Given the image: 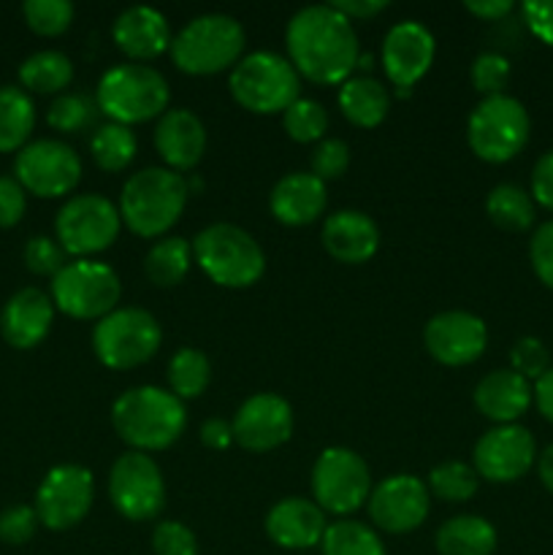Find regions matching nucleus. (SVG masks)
I'll list each match as a JSON object with an SVG mask.
<instances>
[{"label":"nucleus","mask_w":553,"mask_h":555,"mask_svg":"<svg viewBox=\"0 0 553 555\" xmlns=\"http://www.w3.org/2000/svg\"><path fill=\"white\" fill-rule=\"evenodd\" d=\"M285 47L296 74L314 85H345L361 57L356 27L329 3L298 9L285 27Z\"/></svg>","instance_id":"1"},{"label":"nucleus","mask_w":553,"mask_h":555,"mask_svg":"<svg viewBox=\"0 0 553 555\" xmlns=\"http://www.w3.org/2000/svg\"><path fill=\"white\" fill-rule=\"evenodd\" d=\"M112 426L125 444L139 453L168 450L188 426L184 401L168 388L139 385L119 396L112 404Z\"/></svg>","instance_id":"2"},{"label":"nucleus","mask_w":553,"mask_h":555,"mask_svg":"<svg viewBox=\"0 0 553 555\" xmlns=\"http://www.w3.org/2000/svg\"><path fill=\"white\" fill-rule=\"evenodd\" d=\"M190 184L182 173L166 166H150L130 173L119 193V217L125 228L141 238H160L182 217Z\"/></svg>","instance_id":"3"},{"label":"nucleus","mask_w":553,"mask_h":555,"mask_svg":"<svg viewBox=\"0 0 553 555\" xmlns=\"http://www.w3.org/2000/svg\"><path fill=\"white\" fill-rule=\"evenodd\" d=\"M171 90L166 76L146 63L112 65L98 79L95 103L112 122L139 125L168 112Z\"/></svg>","instance_id":"4"},{"label":"nucleus","mask_w":553,"mask_h":555,"mask_svg":"<svg viewBox=\"0 0 553 555\" xmlns=\"http://www.w3.org/2000/svg\"><path fill=\"white\" fill-rule=\"evenodd\" d=\"M244 27L231 14H201L171 38V60L182 74L211 76L242 60Z\"/></svg>","instance_id":"5"},{"label":"nucleus","mask_w":553,"mask_h":555,"mask_svg":"<svg viewBox=\"0 0 553 555\" xmlns=\"http://www.w3.org/2000/svg\"><path fill=\"white\" fill-rule=\"evenodd\" d=\"M193 260L215 285L231 291L253 287L266 271V255L260 244L233 222L206 225L193 238Z\"/></svg>","instance_id":"6"},{"label":"nucleus","mask_w":553,"mask_h":555,"mask_svg":"<svg viewBox=\"0 0 553 555\" xmlns=\"http://www.w3.org/2000/svg\"><path fill=\"white\" fill-rule=\"evenodd\" d=\"M233 101L253 114H282L301 98V79L291 60L276 52H253L239 60L228 79Z\"/></svg>","instance_id":"7"},{"label":"nucleus","mask_w":553,"mask_h":555,"mask_svg":"<svg viewBox=\"0 0 553 555\" xmlns=\"http://www.w3.org/2000/svg\"><path fill=\"white\" fill-rule=\"evenodd\" d=\"M160 345V323L139 307H117L92 328V352L112 372H128L152 361Z\"/></svg>","instance_id":"8"},{"label":"nucleus","mask_w":553,"mask_h":555,"mask_svg":"<svg viewBox=\"0 0 553 555\" xmlns=\"http://www.w3.org/2000/svg\"><path fill=\"white\" fill-rule=\"evenodd\" d=\"M531 119L524 103L513 95L483 98L466 119V144L480 160L507 163L529 141Z\"/></svg>","instance_id":"9"},{"label":"nucleus","mask_w":553,"mask_h":555,"mask_svg":"<svg viewBox=\"0 0 553 555\" xmlns=\"http://www.w3.org/2000/svg\"><path fill=\"white\" fill-rule=\"evenodd\" d=\"M123 282L101 260H68L52 280L54 309L74 320H101L117 309Z\"/></svg>","instance_id":"10"},{"label":"nucleus","mask_w":553,"mask_h":555,"mask_svg":"<svg viewBox=\"0 0 553 555\" xmlns=\"http://www.w3.org/2000/svg\"><path fill=\"white\" fill-rule=\"evenodd\" d=\"M312 502L325 515L347 518L369 502L372 475L356 450L325 448L312 466Z\"/></svg>","instance_id":"11"},{"label":"nucleus","mask_w":553,"mask_h":555,"mask_svg":"<svg viewBox=\"0 0 553 555\" xmlns=\"http://www.w3.org/2000/svg\"><path fill=\"white\" fill-rule=\"evenodd\" d=\"M123 228L119 209L98 193L70 195L54 217V233L65 255L85 260L112 247Z\"/></svg>","instance_id":"12"},{"label":"nucleus","mask_w":553,"mask_h":555,"mask_svg":"<svg viewBox=\"0 0 553 555\" xmlns=\"http://www.w3.org/2000/svg\"><path fill=\"white\" fill-rule=\"evenodd\" d=\"M108 499L125 520H155L166 507V480L150 453L128 450L108 472Z\"/></svg>","instance_id":"13"},{"label":"nucleus","mask_w":553,"mask_h":555,"mask_svg":"<svg viewBox=\"0 0 553 555\" xmlns=\"http://www.w3.org/2000/svg\"><path fill=\"white\" fill-rule=\"evenodd\" d=\"M14 179L25 193L38 198H60L74 193L81 182V157L70 144L60 139L30 141L16 152Z\"/></svg>","instance_id":"14"},{"label":"nucleus","mask_w":553,"mask_h":555,"mask_svg":"<svg viewBox=\"0 0 553 555\" xmlns=\"http://www.w3.org/2000/svg\"><path fill=\"white\" fill-rule=\"evenodd\" d=\"M95 477L87 466L60 464L47 472L36 491V513L49 531H68L90 515Z\"/></svg>","instance_id":"15"},{"label":"nucleus","mask_w":553,"mask_h":555,"mask_svg":"<svg viewBox=\"0 0 553 555\" xmlns=\"http://www.w3.org/2000/svg\"><path fill=\"white\" fill-rule=\"evenodd\" d=\"M369 518L385 534H410L421 529L432 509L428 486L415 475H394L369 493Z\"/></svg>","instance_id":"16"},{"label":"nucleus","mask_w":553,"mask_h":555,"mask_svg":"<svg viewBox=\"0 0 553 555\" xmlns=\"http://www.w3.org/2000/svg\"><path fill=\"white\" fill-rule=\"evenodd\" d=\"M537 464V444L529 428L510 423V426H493L491 431L477 439L472 450V466L477 477L488 482H515L526 477V472Z\"/></svg>","instance_id":"17"},{"label":"nucleus","mask_w":553,"mask_h":555,"mask_svg":"<svg viewBox=\"0 0 553 555\" xmlns=\"http://www.w3.org/2000/svg\"><path fill=\"white\" fill-rule=\"evenodd\" d=\"M423 347L442 366H470L486 352L488 328L477 314L464 312V309H448V312L434 314L426 323Z\"/></svg>","instance_id":"18"},{"label":"nucleus","mask_w":553,"mask_h":555,"mask_svg":"<svg viewBox=\"0 0 553 555\" xmlns=\"http://www.w3.org/2000/svg\"><path fill=\"white\" fill-rule=\"evenodd\" d=\"M233 442L247 453H271L293 437V406L276 393H255L233 415Z\"/></svg>","instance_id":"19"},{"label":"nucleus","mask_w":553,"mask_h":555,"mask_svg":"<svg viewBox=\"0 0 553 555\" xmlns=\"http://www.w3.org/2000/svg\"><path fill=\"white\" fill-rule=\"evenodd\" d=\"M437 52L432 30L415 20L396 22L383 38V68L399 95H410L412 87L428 74Z\"/></svg>","instance_id":"20"},{"label":"nucleus","mask_w":553,"mask_h":555,"mask_svg":"<svg viewBox=\"0 0 553 555\" xmlns=\"http://www.w3.org/2000/svg\"><path fill=\"white\" fill-rule=\"evenodd\" d=\"M114 43L130 63H146L171 49V27L163 11L152 5H130L112 25Z\"/></svg>","instance_id":"21"},{"label":"nucleus","mask_w":553,"mask_h":555,"mask_svg":"<svg viewBox=\"0 0 553 555\" xmlns=\"http://www.w3.org/2000/svg\"><path fill=\"white\" fill-rule=\"evenodd\" d=\"M54 323V301L38 287H22L0 312V334L14 350H33L47 339Z\"/></svg>","instance_id":"22"},{"label":"nucleus","mask_w":553,"mask_h":555,"mask_svg":"<svg viewBox=\"0 0 553 555\" xmlns=\"http://www.w3.org/2000/svg\"><path fill=\"white\" fill-rule=\"evenodd\" d=\"M325 513L312 499L287 496L266 515V537L285 551H309L323 542Z\"/></svg>","instance_id":"23"},{"label":"nucleus","mask_w":553,"mask_h":555,"mask_svg":"<svg viewBox=\"0 0 553 555\" xmlns=\"http://www.w3.org/2000/svg\"><path fill=\"white\" fill-rule=\"evenodd\" d=\"M155 150L166 168L190 171L206 152V128L190 108H168L155 128Z\"/></svg>","instance_id":"24"},{"label":"nucleus","mask_w":553,"mask_h":555,"mask_svg":"<svg viewBox=\"0 0 553 555\" xmlns=\"http://www.w3.org/2000/svg\"><path fill=\"white\" fill-rule=\"evenodd\" d=\"M329 204V190L309 171H291L269 193V211L276 222L291 228L312 225Z\"/></svg>","instance_id":"25"},{"label":"nucleus","mask_w":553,"mask_h":555,"mask_svg":"<svg viewBox=\"0 0 553 555\" xmlns=\"http://www.w3.org/2000/svg\"><path fill=\"white\" fill-rule=\"evenodd\" d=\"M323 247L334 260L347 266L366 263L380 249V228L366 211L339 209L323 222Z\"/></svg>","instance_id":"26"},{"label":"nucleus","mask_w":553,"mask_h":555,"mask_svg":"<svg viewBox=\"0 0 553 555\" xmlns=\"http://www.w3.org/2000/svg\"><path fill=\"white\" fill-rule=\"evenodd\" d=\"M472 401L483 417L497 426H510L529 412L535 401V385L515 374L513 369H493L477 383Z\"/></svg>","instance_id":"27"},{"label":"nucleus","mask_w":553,"mask_h":555,"mask_svg":"<svg viewBox=\"0 0 553 555\" xmlns=\"http://www.w3.org/2000/svg\"><path fill=\"white\" fill-rule=\"evenodd\" d=\"M342 114L356 128H377L390 112V92L374 76H350L336 95Z\"/></svg>","instance_id":"28"},{"label":"nucleus","mask_w":553,"mask_h":555,"mask_svg":"<svg viewBox=\"0 0 553 555\" xmlns=\"http://www.w3.org/2000/svg\"><path fill=\"white\" fill-rule=\"evenodd\" d=\"M497 542V529L480 515H455L434 537L439 555H493Z\"/></svg>","instance_id":"29"},{"label":"nucleus","mask_w":553,"mask_h":555,"mask_svg":"<svg viewBox=\"0 0 553 555\" xmlns=\"http://www.w3.org/2000/svg\"><path fill=\"white\" fill-rule=\"evenodd\" d=\"M36 128V106L22 87H0V152H20Z\"/></svg>","instance_id":"30"},{"label":"nucleus","mask_w":553,"mask_h":555,"mask_svg":"<svg viewBox=\"0 0 553 555\" xmlns=\"http://www.w3.org/2000/svg\"><path fill=\"white\" fill-rule=\"evenodd\" d=\"M70 79H74V63L68 60V54L57 52V49H41L20 65V81L25 92L54 95V92H63Z\"/></svg>","instance_id":"31"},{"label":"nucleus","mask_w":553,"mask_h":555,"mask_svg":"<svg viewBox=\"0 0 553 555\" xmlns=\"http://www.w3.org/2000/svg\"><path fill=\"white\" fill-rule=\"evenodd\" d=\"M193 263V244L182 236L157 238L144 258V271L152 285L173 287L188 276Z\"/></svg>","instance_id":"32"},{"label":"nucleus","mask_w":553,"mask_h":555,"mask_svg":"<svg viewBox=\"0 0 553 555\" xmlns=\"http://www.w3.org/2000/svg\"><path fill=\"white\" fill-rule=\"evenodd\" d=\"M486 215L497 228L510 233H524L535 225V201L518 184L502 182L488 193Z\"/></svg>","instance_id":"33"},{"label":"nucleus","mask_w":553,"mask_h":555,"mask_svg":"<svg viewBox=\"0 0 553 555\" xmlns=\"http://www.w3.org/2000/svg\"><path fill=\"white\" fill-rule=\"evenodd\" d=\"M168 388L177 399H198L211 383V361L198 347H179L168 361Z\"/></svg>","instance_id":"34"},{"label":"nucleus","mask_w":553,"mask_h":555,"mask_svg":"<svg viewBox=\"0 0 553 555\" xmlns=\"http://www.w3.org/2000/svg\"><path fill=\"white\" fill-rule=\"evenodd\" d=\"M90 152L101 171L117 173L133 163L136 152H139V141H136L133 130L125 128V125L106 122L92 130Z\"/></svg>","instance_id":"35"},{"label":"nucleus","mask_w":553,"mask_h":555,"mask_svg":"<svg viewBox=\"0 0 553 555\" xmlns=\"http://www.w3.org/2000/svg\"><path fill=\"white\" fill-rule=\"evenodd\" d=\"M320 551L323 555H388L377 531L350 518L329 524Z\"/></svg>","instance_id":"36"},{"label":"nucleus","mask_w":553,"mask_h":555,"mask_svg":"<svg viewBox=\"0 0 553 555\" xmlns=\"http://www.w3.org/2000/svg\"><path fill=\"white\" fill-rule=\"evenodd\" d=\"M428 493L442 502H470L477 493L480 477H477L475 466L464 464V461H442L428 472Z\"/></svg>","instance_id":"37"},{"label":"nucleus","mask_w":553,"mask_h":555,"mask_svg":"<svg viewBox=\"0 0 553 555\" xmlns=\"http://www.w3.org/2000/svg\"><path fill=\"white\" fill-rule=\"evenodd\" d=\"M98 103L95 98L85 95V92H63L52 101L47 112L49 128L57 130V133L74 135L81 133V130H90L95 125L98 117Z\"/></svg>","instance_id":"38"},{"label":"nucleus","mask_w":553,"mask_h":555,"mask_svg":"<svg viewBox=\"0 0 553 555\" xmlns=\"http://www.w3.org/2000/svg\"><path fill=\"white\" fill-rule=\"evenodd\" d=\"M282 128L296 144H318L329 130V112L314 98H298L282 112Z\"/></svg>","instance_id":"39"},{"label":"nucleus","mask_w":553,"mask_h":555,"mask_svg":"<svg viewBox=\"0 0 553 555\" xmlns=\"http://www.w3.org/2000/svg\"><path fill=\"white\" fill-rule=\"evenodd\" d=\"M22 14L33 33L54 38L68 30L74 22V3L70 0H27L22 5Z\"/></svg>","instance_id":"40"},{"label":"nucleus","mask_w":553,"mask_h":555,"mask_svg":"<svg viewBox=\"0 0 553 555\" xmlns=\"http://www.w3.org/2000/svg\"><path fill=\"white\" fill-rule=\"evenodd\" d=\"M551 366V352L537 336H520L510 347V369L524 379H529V383H537Z\"/></svg>","instance_id":"41"},{"label":"nucleus","mask_w":553,"mask_h":555,"mask_svg":"<svg viewBox=\"0 0 553 555\" xmlns=\"http://www.w3.org/2000/svg\"><path fill=\"white\" fill-rule=\"evenodd\" d=\"M472 87L483 92L486 98L504 95V87L510 81V60L499 52H483L477 54L472 63Z\"/></svg>","instance_id":"42"},{"label":"nucleus","mask_w":553,"mask_h":555,"mask_svg":"<svg viewBox=\"0 0 553 555\" xmlns=\"http://www.w3.org/2000/svg\"><path fill=\"white\" fill-rule=\"evenodd\" d=\"M350 166V146L342 139H323L312 146L309 155V173L320 179V182H331L339 179Z\"/></svg>","instance_id":"43"},{"label":"nucleus","mask_w":553,"mask_h":555,"mask_svg":"<svg viewBox=\"0 0 553 555\" xmlns=\"http://www.w3.org/2000/svg\"><path fill=\"white\" fill-rule=\"evenodd\" d=\"M68 255L60 247L57 238L49 236H33L30 242L25 244V266L38 276H57L60 269L68 263Z\"/></svg>","instance_id":"44"},{"label":"nucleus","mask_w":553,"mask_h":555,"mask_svg":"<svg viewBox=\"0 0 553 555\" xmlns=\"http://www.w3.org/2000/svg\"><path fill=\"white\" fill-rule=\"evenodd\" d=\"M152 553L155 555H198V540L190 526L179 520H160L152 531Z\"/></svg>","instance_id":"45"},{"label":"nucleus","mask_w":553,"mask_h":555,"mask_svg":"<svg viewBox=\"0 0 553 555\" xmlns=\"http://www.w3.org/2000/svg\"><path fill=\"white\" fill-rule=\"evenodd\" d=\"M38 524L41 520H38L36 507L14 504V507L0 513V542L3 545H25V542H30L36 537Z\"/></svg>","instance_id":"46"},{"label":"nucleus","mask_w":553,"mask_h":555,"mask_svg":"<svg viewBox=\"0 0 553 555\" xmlns=\"http://www.w3.org/2000/svg\"><path fill=\"white\" fill-rule=\"evenodd\" d=\"M529 260L537 280L553 291V220L542 222L529 242Z\"/></svg>","instance_id":"47"},{"label":"nucleus","mask_w":553,"mask_h":555,"mask_svg":"<svg viewBox=\"0 0 553 555\" xmlns=\"http://www.w3.org/2000/svg\"><path fill=\"white\" fill-rule=\"evenodd\" d=\"M27 193L14 177H0V228H14L25 217Z\"/></svg>","instance_id":"48"},{"label":"nucleus","mask_w":553,"mask_h":555,"mask_svg":"<svg viewBox=\"0 0 553 555\" xmlns=\"http://www.w3.org/2000/svg\"><path fill=\"white\" fill-rule=\"evenodd\" d=\"M531 201L542 209L553 211V150L540 155V160L531 168Z\"/></svg>","instance_id":"49"},{"label":"nucleus","mask_w":553,"mask_h":555,"mask_svg":"<svg viewBox=\"0 0 553 555\" xmlns=\"http://www.w3.org/2000/svg\"><path fill=\"white\" fill-rule=\"evenodd\" d=\"M524 22L542 43L553 47V0H529L520 5Z\"/></svg>","instance_id":"50"},{"label":"nucleus","mask_w":553,"mask_h":555,"mask_svg":"<svg viewBox=\"0 0 553 555\" xmlns=\"http://www.w3.org/2000/svg\"><path fill=\"white\" fill-rule=\"evenodd\" d=\"M198 437L206 450L222 453V450H228L233 444V426L228 421H222V417H209V421H204V426H201Z\"/></svg>","instance_id":"51"},{"label":"nucleus","mask_w":553,"mask_h":555,"mask_svg":"<svg viewBox=\"0 0 553 555\" xmlns=\"http://www.w3.org/2000/svg\"><path fill=\"white\" fill-rule=\"evenodd\" d=\"M331 9L339 11L347 20H372L388 9V0H331Z\"/></svg>","instance_id":"52"},{"label":"nucleus","mask_w":553,"mask_h":555,"mask_svg":"<svg viewBox=\"0 0 553 555\" xmlns=\"http://www.w3.org/2000/svg\"><path fill=\"white\" fill-rule=\"evenodd\" d=\"M464 9L483 22H499L513 11L510 0H466Z\"/></svg>","instance_id":"53"},{"label":"nucleus","mask_w":553,"mask_h":555,"mask_svg":"<svg viewBox=\"0 0 553 555\" xmlns=\"http://www.w3.org/2000/svg\"><path fill=\"white\" fill-rule=\"evenodd\" d=\"M535 404L548 423H553V366L535 383Z\"/></svg>","instance_id":"54"},{"label":"nucleus","mask_w":553,"mask_h":555,"mask_svg":"<svg viewBox=\"0 0 553 555\" xmlns=\"http://www.w3.org/2000/svg\"><path fill=\"white\" fill-rule=\"evenodd\" d=\"M537 475H540V482L548 488V493H553V444H548L537 459Z\"/></svg>","instance_id":"55"}]
</instances>
